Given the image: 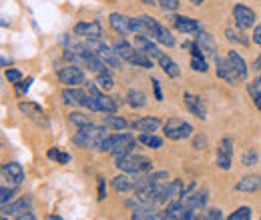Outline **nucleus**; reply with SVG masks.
Wrapping results in <instances>:
<instances>
[{"instance_id":"f257e3e1","label":"nucleus","mask_w":261,"mask_h":220,"mask_svg":"<svg viewBox=\"0 0 261 220\" xmlns=\"http://www.w3.org/2000/svg\"><path fill=\"white\" fill-rule=\"evenodd\" d=\"M137 142L130 134L119 130L117 134H107L102 140H100V146H98V152H111L115 156L119 154H129V152H135L137 148Z\"/></svg>"},{"instance_id":"f03ea898","label":"nucleus","mask_w":261,"mask_h":220,"mask_svg":"<svg viewBox=\"0 0 261 220\" xmlns=\"http://www.w3.org/2000/svg\"><path fill=\"white\" fill-rule=\"evenodd\" d=\"M107 126H97V124H89L85 128H79V132L72 136V144L81 146V148H87V150H98L100 146V140L107 136Z\"/></svg>"},{"instance_id":"7ed1b4c3","label":"nucleus","mask_w":261,"mask_h":220,"mask_svg":"<svg viewBox=\"0 0 261 220\" xmlns=\"http://www.w3.org/2000/svg\"><path fill=\"white\" fill-rule=\"evenodd\" d=\"M115 166L127 174H145L153 168V162L149 158L141 156V154H135V152H129V154H119L115 156Z\"/></svg>"},{"instance_id":"20e7f679","label":"nucleus","mask_w":261,"mask_h":220,"mask_svg":"<svg viewBox=\"0 0 261 220\" xmlns=\"http://www.w3.org/2000/svg\"><path fill=\"white\" fill-rule=\"evenodd\" d=\"M87 95H89V102H87V108H89V110H93V112H102V114H113V112H117V108H119L117 100L105 95L97 84H89Z\"/></svg>"},{"instance_id":"39448f33","label":"nucleus","mask_w":261,"mask_h":220,"mask_svg":"<svg viewBox=\"0 0 261 220\" xmlns=\"http://www.w3.org/2000/svg\"><path fill=\"white\" fill-rule=\"evenodd\" d=\"M2 216L4 218L6 216H12V218H18V220L36 218L33 212V202H31L29 196H24V198H20V200H16L12 204H2Z\"/></svg>"},{"instance_id":"423d86ee","label":"nucleus","mask_w":261,"mask_h":220,"mask_svg":"<svg viewBox=\"0 0 261 220\" xmlns=\"http://www.w3.org/2000/svg\"><path fill=\"white\" fill-rule=\"evenodd\" d=\"M165 138L169 140H185L189 136H193V126L181 118H171L169 122L163 124Z\"/></svg>"},{"instance_id":"0eeeda50","label":"nucleus","mask_w":261,"mask_h":220,"mask_svg":"<svg viewBox=\"0 0 261 220\" xmlns=\"http://www.w3.org/2000/svg\"><path fill=\"white\" fill-rule=\"evenodd\" d=\"M59 80L66 86H81V84H87V74L81 70V66L68 64L59 70Z\"/></svg>"},{"instance_id":"6e6552de","label":"nucleus","mask_w":261,"mask_h":220,"mask_svg":"<svg viewBox=\"0 0 261 220\" xmlns=\"http://www.w3.org/2000/svg\"><path fill=\"white\" fill-rule=\"evenodd\" d=\"M233 18H235V26L241 28V30H247V28L255 26V12L245 4H235L233 6Z\"/></svg>"},{"instance_id":"1a4fd4ad","label":"nucleus","mask_w":261,"mask_h":220,"mask_svg":"<svg viewBox=\"0 0 261 220\" xmlns=\"http://www.w3.org/2000/svg\"><path fill=\"white\" fill-rule=\"evenodd\" d=\"M2 178H4V184L8 182V186H18L24 182V168L18 164V162H6L2 166Z\"/></svg>"},{"instance_id":"9d476101","label":"nucleus","mask_w":261,"mask_h":220,"mask_svg":"<svg viewBox=\"0 0 261 220\" xmlns=\"http://www.w3.org/2000/svg\"><path fill=\"white\" fill-rule=\"evenodd\" d=\"M74 34L85 38V40H100L102 38V24L98 20H87V22H79L74 26Z\"/></svg>"},{"instance_id":"9b49d317","label":"nucleus","mask_w":261,"mask_h":220,"mask_svg":"<svg viewBox=\"0 0 261 220\" xmlns=\"http://www.w3.org/2000/svg\"><path fill=\"white\" fill-rule=\"evenodd\" d=\"M61 98H63V102H65L66 106H83V108H87V102H89V95L83 88H79V86L65 88Z\"/></svg>"},{"instance_id":"f8f14e48","label":"nucleus","mask_w":261,"mask_h":220,"mask_svg":"<svg viewBox=\"0 0 261 220\" xmlns=\"http://www.w3.org/2000/svg\"><path fill=\"white\" fill-rule=\"evenodd\" d=\"M233 162V140L231 138H223L219 148H217V156H215V164L221 170H229Z\"/></svg>"},{"instance_id":"ddd939ff","label":"nucleus","mask_w":261,"mask_h":220,"mask_svg":"<svg viewBox=\"0 0 261 220\" xmlns=\"http://www.w3.org/2000/svg\"><path fill=\"white\" fill-rule=\"evenodd\" d=\"M171 22H173V26H175L177 30L183 32V34H187V36H197L199 32L203 30L201 22L195 20V18H187V16H173V18H171Z\"/></svg>"},{"instance_id":"4468645a","label":"nucleus","mask_w":261,"mask_h":220,"mask_svg":"<svg viewBox=\"0 0 261 220\" xmlns=\"http://www.w3.org/2000/svg\"><path fill=\"white\" fill-rule=\"evenodd\" d=\"M135 46H137V50H141V52H145L147 56H151L153 60H157L163 52L159 50V46L153 42V38H149L147 34H137L135 36Z\"/></svg>"},{"instance_id":"2eb2a0df","label":"nucleus","mask_w":261,"mask_h":220,"mask_svg":"<svg viewBox=\"0 0 261 220\" xmlns=\"http://www.w3.org/2000/svg\"><path fill=\"white\" fill-rule=\"evenodd\" d=\"M183 100H185L187 110H189L195 118H199V120H205V118H207V108H205V102H203L201 96H195V95H191V92H185V95H183Z\"/></svg>"},{"instance_id":"dca6fc26","label":"nucleus","mask_w":261,"mask_h":220,"mask_svg":"<svg viewBox=\"0 0 261 220\" xmlns=\"http://www.w3.org/2000/svg\"><path fill=\"white\" fill-rule=\"evenodd\" d=\"M215 72H217L219 78H223L229 84H237V80H239V76L235 74V70H233L231 62H229V58L217 56V58H215Z\"/></svg>"},{"instance_id":"f3484780","label":"nucleus","mask_w":261,"mask_h":220,"mask_svg":"<svg viewBox=\"0 0 261 220\" xmlns=\"http://www.w3.org/2000/svg\"><path fill=\"white\" fill-rule=\"evenodd\" d=\"M181 200H183L185 206H189V208H193V210H203L205 204H207V200H209V190L201 188V190H197V192H189V194H187L185 198H181Z\"/></svg>"},{"instance_id":"a211bd4d","label":"nucleus","mask_w":261,"mask_h":220,"mask_svg":"<svg viewBox=\"0 0 261 220\" xmlns=\"http://www.w3.org/2000/svg\"><path fill=\"white\" fill-rule=\"evenodd\" d=\"M195 40H197V44L201 46V50H203L205 56H213V58H217V42H215V38H213L209 32L201 30L195 36Z\"/></svg>"},{"instance_id":"6ab92c4d","label":"nucleus","mask_w":261,"mask_h":220,"mask_svg":"<svg viewBox=\"0 0 261 220\" xmlns=\"http://www.w3.org/2000/svg\"><path fill=\"white\" fill-rule=\"evenodd\" d=\"M130 128L137 132H157V128L161 126V118L159 116H143L130 122Z\"/></svg>"},{"instance_id":"aec40b11","label":"nucleus","mask_w":261,"mask_h":220,"mask_svg":"<svg viewBox=\"0 0 261 220\" xmlns=\"http://www.w3.org/2000/svg\"><path fill=\"white\" fill-rule=\"evenodd\" d=\"M109 24H111V28L117 32L119 36H127L130 32L129 18H127L125 14H121V12H113V14L109 16Z\"/></svg>"},{"instance_id":"412c9836","label":"nucleus","mask_w":261,"mask_h":220,"mask_svg":"<svg viewBox=\"0 0 261 220\" xmlns=\"http://www.w3.org/2000/svg\"><path fill=\"white\" fill-rule=\"evenodd\" d=\"M237 192H259L261 190V176L259 174H249L243 176L237 184H235Z\"/></svg>"},{"instance_id":"4be33fe9","label":"nucleus","mask_w":261,"mask_h":220,"mask_svg":"<svg viewBox=\"0 0 261 220\" xmlns=\"http://www.w3.org/2000/svg\"><path fill=\"white\" fill-rule=\"evenodd\" d=\"M227 58H229V62H231V66H233V70H235V74L239 76V80H247V76H249V68H247L245 60H243L235 50H229Z\"/></svg>"},{"instance_id":"5701e85b","label":"nucleus","mask_w":261,"mask_h":220,"mask_svg":"<svg viewBox=\"0 0 261 220\" xmlns=\"http://www.w3.org/2000/svg\"><path fill=\"white\" fill-rule=\"evenodd\" d=\"M133 220H161L163 218V212H159L155 206H139V208H133Z\"/></svg>"},{"instance_id":"b1692460","label":"nucleus","mask_w":261,"mask_h":220,"mask_svg":"<svg viewBox=\"0 0 261 220\" xmlns=\"http://www.w3.org/2000/svg\"><path fill=\"white\" fill-rule=\"evenodd\" d=\"M157 62L161 66V70H163L165 74L169 76V78H177L179 74H181V68H179V64L175 62L171 56H167V54H161L159 58H157Z\"/></svg>"},{"instance_id":"393cba45","label":"nucleus","mask_w":261,"mask_h":220,"mask_svg":"<svg viewBox=\"0 0 261 220\" xmlns=\"http://www.w3.org/2000/svg\"><path fill=\"white\" fill-rule=\"evenodd\" d=\"M127 104L130 108H145L149 104V98L141 88H130L127 92Z\"/></svg>"},{"instance_id":"a878e982","label":"nucleus","mask_w":261,"mask_h":220,"mask_svg":"<svg viewBox=\"0 0 261 220\" xmlns=\"http://www.w3.org/2000/svg\"><path fill=\"white\" fill-rule=\"evenodd\" d=\"M100 124L107 126L109 130H125L127 126H129V122L123 118V116H117V112H113V114H105L102 116V120H100Z\"/></svg>"},{"instance_id":"bb28decb","label":"nucleus","mask_w":261,"mask_h":220,"mask_svg":"<svg viewBox=\"0 0 261 220\" xmlns=\"http://www.w3.org/2000/svg\"><path fill=\"white\" fill-rule=\"evenodd\" d=\"M111 186H113L115 192L125 194V192H130V190L135 188V180L129 178V176H125V174H119V176H115V178L111 180Z\"/></svg>"},{"instance_id":"cd10ccee","label":"nucleus","mask_w":261,"mask_h":220,"mask_svg":"<svg viewBox=\"0 0 261 220\" xmlns=\"http://www.w3.org/2000/svg\"><path fill=\"white\" fill-rule=\"evenodd\" d=\"M113 50H115L123 60H127V62H130L133 56L137 54V46H130L127 40H119V42H115V44H113Z\"/></svg>"},{"instance_id":"c85d7f7f","label":"nucleus","mask_w":261,"mask_h":220,"mask_svg":"<svg viewBox=\"0 0 261 220\" xmlns=\"http://www.w3.org/2000/svg\"><path fill=\"white\" fill-rule=\"evenodd\" d=\"M137 140H139L141 144H145L147 148H153V150H157V148H161V146H163V138H161V136H157L155 132H141Z\"/></svg>"},{"instance_id":"c756f323","label":"nucleus","mask_w":261,"mask_h":220,"mask_svg":"<svg viewBox=\"0 0 261 220\" xmlns=\"http://www.w3.org/2000/svg\"><path fill=\"white\" fill-rule=\"evenodd\" d=\"M153 38L159 42V44H165V46H175V36L169 32V28L167 26H163V24H159L157 26V30H155V34H153Z\"/></svg>"},{"instance_id":"7c9ffc66","label":"nucleus","mask_w":261,"mask_h":220,"mask_svg":"<svg viewBox=\"0 0 261 220\" xmlns=\"http://www.w3.org/2000/svg\"><path fill=\"white\" fill-rule=\"evenodd\" d=\"M247 92H249V96H251V100L255 102V106L261 110V76L259 78H255L253 82L247 84Z\"/></svg>"},{"instance_id":"2f4dec72","label":"nucleus","mask_w":261,"mask_h":220,"mask_svg":"<svg viewBox=\"0 0 261 220\" xmlns=\"http://www.w3.org/2000/svg\"><path fill=\"white\" fill-rule=\"evenodd\" d=\"M225 36H227V40L231 42H235V44H241V46H249V38L241 32V28H237V30H233V28H227L225 30Z\"/></svg>"},{"instance_id":"473e14b6","label":"nucleus","mask_w":261,"mask_h":220,"mask_svg":"<svg viewBox=\"0 0 261 220\" xmlns=\"http://www.w3.org/2000/svg\"><path fill=\"white\" fill-rule=\"evenodd\" d=\"M95 84H97L100 90H111L115 86V78L111 76V72H100L95 78Z\"/></svg>"},{"instance_id":"72a5a7b5","label":"nucleus","mask_w":261,"mask_h":220,"mask_svg":"<svg viewBox=\"0 0 261 220\" xmlns=\"http://www.w3.org/2000/svg\"><path fill=\"white\" fill-rule=\"evenodd\" d=\"M68 122L72 126H76V128H85V126L93 124V120L83 112H70L68 114Z\"/></svg>"},{"instance_id":"f704fd0d","label":"nucleus","mask_w":261,"mask_h":220,"mask_svg":"<svg viewBox=\"0 0 261 220\" xmlns=\"http://www.w3.org/2000/svg\"><path fill=\"white\" fill-rule=\"evenodd\" d=\"M130 64H135V66H139V68H153V58L151 56H147L145 52H141V50H137V54L133 56V60Z\"/></svg>"},{"instance_id":"c9c22d12","label":"nucleus","mask_w":261,"mask_h":220,"mask_svg":"<svg viewBox=\"0 0 261 220\" xmlns=\"http://www.w3.org/2000/svg\"><path fill=\"white\" fill-rule=\"evenodd\" d=\"M18 108L27 114V116H31V118H34V116H42V110H40V106H36V104H31V102H20L18 104Z\"/></svg>"},{"instance_id":"e433bc0d","label":"nucleus","mask_w":261,"mask_h":220,"mask_svg":"<svg viewBox=\"0 0 261 220\" xmlns=\"http://www.w3.org/2000/svg\"><path fill=\"white\" fill-rule=\"evenodd\" d=\"M141 18V22H143V26H145V34H149V36H153L155 30H157V26H159V22L155 20V18H151V16H147V14H143V16H139Z\"/></svg>"},{"instance_id":"4c0bfd02","label":"nucleus","mask_w":261,"mask_h":220,"mask_svg":"<svg viewBox=\"0 0 261 220\" xmlns=\"http://www.w3.org/2000/svg\"><path fill=\"white\" fill-rule=\"evenodd\" d=\"M257 162H259V154H257V150L249 148V150H245V152H243V156H241V164H243V166H255Z\"/></svg>"},{"instance_id":"58836bf2","label":"nucleus","mask_w":261,"mask_h":220,"mask_svg":"<svg viewBox=\"0 0 261 220\" xmlns=\"http://www.w3.org/2000/svg\"><path fill=\"white\" fill-rule=\"evenodd\" d=\"M169 180H171V178H169V172H167V170H157V172H151V174H149V182H151L153 186L169 182Z\"/></svg>"},{"instance_id":"ea45409f","label":"nucleus","mask_w":261,"mask_h":220,"mask_svg":"<svg viewBox=\"0 0 261 220\" xmlns=\"http://www.w3.org/2000/svg\"><path fill=\"white\" fill-rule=\"evenodd\" d=\"M191 68H193L195 72H207L209 66H207L205 56H191Z\"/></svg>"},{"instance_id":"a19ab883","label":"nucleus","mask_w":261,"mask_h":220,"mask_svg":"<svg viewBox=\"0 0 261 220\" xmlns=\"http://www.w3.org/2000/svg\"><path fill=\"white\" fill-rule=\"evenodd\" d=\"M249 218H251V208L249 206H241V208H237L229 216V220H249Z\"/></svg>"},{"instance_id":"79ce46f5","label":"nucleus","mask_w":261,"mask_h":220,"mask_svg":"<svg viewBox=\"0 0 261 220\" xmlns=\"http://www.w3.org/2000/svg\"><path fill=\"white\" fill-rule=\"evenodd\" d=\"M12 196H14V186L2 184V188H0V202H2V204H8V202L12 200Z\"/></svg>"},{"instance_id":"37998d69","label":"nucleus","mask_w":261,"mask_h":220,"mask_svg":"<svg viewBox=\"0 0 261 220\" xmlns=\"http://www.w3.org/2000/svg\"><path fill=\"white\" fill-rule=\"evenodd\" d=\"M6 78H8V82H12V84H16L20 78H22V72L20 70H16V68H6Z\"/></svg>"},{"instance_id":"c03bdc74","label":"nucleus","mask_w":261,"mask_h":220,"mask_svg":"<svg viewBox=\"0 0 261 220\" xmlns=\"http://www.w3.org/2000/svg\"><path fill=\"white\" fill-rule=\"evenodd\" d=\"M130 22V32H135V34H145V26H143V22H141V18L137 16V18H129Z\"/></svg>"},{"instance_id":"a18cd8bd","label":"nucleus","mask_w":261,"mask_h":220,"mask_svg":"<svg viewBox=\"0 0 261 220\" xmlns=\"http://www.w3.org/2000/svg\"><path fill=\"white\" fill-rule=\"evenodd\" d=\"M157 4L161 8H165V10H169V12H173V10L179 8V0H157Z\"/></svg>"},{"instance_id":"49530a36","label":"nucleus","mask_w":261,"mask_h":220,"mask_svg":"<svg viewBox=\"0 0 261 220\" xmlns=\"http://www.w3.org/2000/svg\"><path fill=\"white\" fill-rule=\"evenodd\" d=\"M203 218H207V220H221L223 218V212L219 210V208H209L207 212H205V216Z\"/></svg>"},{"instance_id":"de8ad7c7","label":"nucleus","mask_w":261,"mask_h":220,"mask_svg":"<svg viewBox=\"0 0 261 220\" xmlns=\"http://www.w3.org/2000/svg\"><path fill=\"white\" fill-rule=\"evenodd\" d=\"M97 180H98V196H97V200H105V196H107V184H105V178H100V176H98Z\"/></svg>"},{"instance_id":"09e8293b","label":"nucleus","mask_w":261,"mask_h":220,"mask_svg":"<svg viewBox=\"0 0 261 220\" xmlns=\"http://www.w3.org/2000/svg\"><path fill=\"white\" fill-rule=\"evenodd\" d=\"M151 82H153V90H155V98L161 102L163 100V92H161V84H159V80L157 78H151Z\"/></svg>"},{"instance_id":"8fccbe9b","label":"nucleus","mask_w":261,"mask_h":220,"mask_svg":"<svg viewBox=\"0 0 261 220\" xmlns=\"http://www.w3.org/2000/svg\"><path fill=\"white\" fill-rule=\"evenodd\" d=\"M205 144H207V140H205L203 136H197L195 140H193V148H195V150H201Z\"/></svg>"},{"instance_id":"3c124183","label":"nucleus","mask_w":261,"mask_h":220,"mask_svg":"<svg viewBox=\"0 0 261 220\" xmlns=\"http://www.w3.org/2000/svg\"><path fill=\"white\" fill-rule=\"evenodd\" d=\"M253 42H255L257 46H261V24H257V26L253 28Z\"/></svg>"},{"instance_id":"603ef678","label":"nucleus","mask_w":261,"mask_h":220,"mask_svg":"<svg viewBox=\"0 0 261 220\" xmlns=\"http://www.w3.org/2000/svg\"><path fill=\"white\" fill-rule=\"evenodd\" d=\"M59 154H61V150H59V148H50L46 156L50 158V160H59Z\"/></svg>"},{"instance_id":"864d4df0","label":"nucleus","mask_w":261,"mask_h":220,"mask_svg":"<svg viewBox=\"0 0 261 220\" xmlns=\"http://www.w3.org/2000/svg\"><path fill=\"white\" fill-rule=\"evenodd\" d=\"M57 162H59V164H68V162H70V156H68L66 152H61V154H59V160H57Z\"/></svg>"},{"instance_id":"5fc2aeb1","label":"nucleus","mask_w":261,"mask_h":220,"mask_svg":"<svg viewBox=\"0 0 261 220\" xmlns=\"http://www.w3.org/2000/svg\"><path fill=\"white\" fill-rule=\"evenodd\" d=\"M253 70H257V72H261V54L255 58V62H253Z\"/></svg>"},{"instance_id":"6e6d98bb","label":"nucleus","mask_w":261,"mask_h":220,"mask_svg":"<svg viewBox=\"0 0 261 220\" xmlns=\"http://www.w3.org/2000/svg\"><path fill=\"white\" fill-rule=\"evenodd\" d=\"M189 2H191V4H195V6H201L205 0H189Z\"/></svg>"},{"instance_id":"4d7b16f0","label":"nucleus","mask_w":261,"mask_h":220,"mask_svg":"<svg viewBox=\"0 0 261 220\" xmlns=\"http://www.w3.org/2000/svg\"><path fill=\"white\" fill-rule=\"evenodd\" d=\"M10 64V58H6V56H2V66H8Z\"/></svg>"},{"instance_id":"13d9d810","label":"nucleus","mask_w":261,"mask_h":220,"mask_svg":"<svg viewBox=\"0 0 261 220\" xmlns=\"http://www.w3.org/2000/svg\"><path fill=\"white\" fill-rule=\"evenodd\" d=\"M141 2H145V4H151V6H153V4H157V0H141Z\"/></svg>"}]
</instances>
